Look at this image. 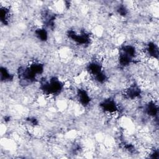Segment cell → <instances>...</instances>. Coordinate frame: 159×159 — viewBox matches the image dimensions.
<instances>
[{"label": "cell", "mask_w": 159, "mask_h": 159, "mask_svg": "<svg viewBox=\"0 0 159 159\" xmlns=\"http://www.w3.org/2000/svg\"><path fill=\"white\" fill-rule=\"evenodd\" d=\"M44 71V65L40 62H32L27 66L20 67L18 70V76L19 80L27 84L35 81L37 77L42 74Z\"/></svg>", "instance_id": "cell-1"}, {"label": "cell", "mask_w": 159, "mask_h": 159, "mask_svg": "<svg viewBox=\"0 0 159 159\" xmlns=\"http://www.w3.org/2000/svg\"><path fill=\"white\" fill-rule=\"evenodd\" d=\"M138 52L136 47L132 44H123L119 50L117 61L120 67H127L137 60Z\"/></svg>", "instance_id": "cell-2"}, {"label": "cell", "mask_w": 159, "mask_h": 159, "mask_svg": "<svg viewBox=\"0 0 159 159\" xmlns=\"http://www.w3.org/2000/svg\"><path fill=\"white\" fill-rule=\"evenodd\" d=\"M63 87L64 84L62 81L55 76L41 81L40 85V90L47 96H55L60 93Z\"/></svg>", "instance_id": "cell-3"}, {"label": "cell", "mask_w": 159, "mask_h": 159, "mask_svg": "<svg viewBox=\"0 0 159 159\" xmlns=\"http://www.w3.org/2000/svg\"><path fill=\"white\" fill-rule=\"evenodd\" d=\"M67 36L72 41L80 45H88L91 41L90 35L85 31L78 32L73 30H69L67 32Z\"/></svg>", "instance_id": "cell-4"}, {"label": "cell", "mask_w": 159, "mask_h": 159, "mask_svg": "<svg viewBox=\"0 0 159 159\" xmlns=\"http://www.w3.org/2000/svg\"><path fill=\"white\" fill-rule=\"evenodd\" d=\"M99 106L104 112L109 114H115L119 109L116 102L112 98H107L104 99L100 102Z\"/></svg>", "instance_id": "cell-5"}, {"label": "cell", "mask_w": 159, "mask_h": 159, "mask_svg": "<svg viewBox=\"0 0 159 159\" xmlns=\"http://www.w3.org/2000/svg\"><path fill=\"white\" fill-rule=\"evenodd\" d=\"M86 70L93 79L104 72L101 63L96 60L89 62L86 66Z\"/></svg>", "instance_id": "cell-6"}, {"label": "cell", "mask_w": 159, "mask_h": 159, "mask_svg": "<svg viewBox=\"0 0 159 159\" xmlns=\"http://www.w3.org/2000/svg\"><path fill=\"white\" fill-rule=\"evenodd\" d=\"M141 94V89L136 83L130 84L124 91V96L129 99H135Z\"/></svg>", "instance_id": "cell-7"}, {"label": "cell", "mask_w": 159, "mask_h": 159, "mask_svg": "<svg viewBox=\"0 0 159 159\" xmlns=\"http://www.w3.org/2000/svg\"><path fill=\"white\" fill-rule=\"evenodd\" d=\"M143 52L145 55L150 58L158 59L159 50L158 45L153 42H149L144 46Z\"/></svg>", "instance_id": "cell-8"}, {"label": "cell", "mask_w": 159, "mask_h": 159, "mask_svg": "<svg viewBox=\"0 0 159 159\" xmlns=\"http://www.w3.org/2000/svg\"><path fill=\"white\" fill-rule=\"evenodd\" d=\"M77 99L78 102L84 107L88 106L91 102V97L88 92L83 88H80L77 91Z\"/></svg>", "instance_id": "cell-9"}, {"label": "cell", "mask_w": 159, "mask_h": 159, "mask_svg": "<svg viewBox=\"0 0 159 159\" xmlns=\"http://www.w3.org/2000/svg\"><path fill=\"white\" fill-rule=\"evenodd\" d=\"M144 111L147 115L155 118L158 116V107L157 104L153 101H150L145 104Z\"/></svg>", "instance_id": "cell-10"}, {"label": "cell", "mask_w": 159, "mask_h": 159, "mask_svg": "<svg viewBox=\"0 0 159 159\" xmlns=\"http://www.w3.org/2000/svg\"><path fill=\"white\" fill-rule=\"evenodd\" d=\"M11 19V11L9 7L6 6H1L0 7V19L2 24L7 25Z\"/></svg>", "instance_id": "cell-11"}, {"label": "cell", "mask_w": 159, "mask_h": 159, "mask_svg": "<svg viewBox=\"0 0 159 159\" xmlns=\"http://www.w3.org/2000/svg\"><path fill=\"white\" fill-rule=\"evenodd\" d=\"M0 78L1 81L2 82H10L13 80L14 75L7 68L1 66L0 68Z\"/></svg>", "instance_id": "cell-12"}, {"label": "cell", "mask_w": 159, "mask_h": 159, "mask_svg": "<svg viewBox=\"0 0 159 159\" xmlns=\"http://www.w3.org/2000/svg\"><path fill=\"white\" fill-rule=\"evenodd\" d=\"M34 33L35 36L39 40L42 42H46L48 40V32L45 28L39 27L35 30Z\"/></svg>", "instance_id": "cell-13"}, {"label": "cell", "mask_w": 159, "mask_h": 159, "mask_svg": "<svg viewBox=\"0 0 159 159\" xmlns=\"http://www.w3.org/2000/svg\"><path fill=\"white\" fill-rule=\"evenodd\" d=\"M117 12L121 16H125L127 14V9L124 5H120L117 9Z\"/></svg>", "instance_id": "cell-14"}, {"label": "cell", "mask_w": 159, "mask_h": 159, "mask_svg": "<svg viewBox=\"0 0 159 159\" xmlns=\"http://www.w3.org/2000/svg\"><path fill=\"white\" fill-rule=\"evenodd\" d=\"M149 158L158 159L159 158V151L158 149H153L149 153Z\"/></svg>", "instance_id": "cell-15"}]
</instances>
